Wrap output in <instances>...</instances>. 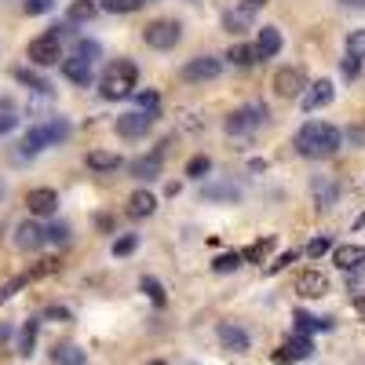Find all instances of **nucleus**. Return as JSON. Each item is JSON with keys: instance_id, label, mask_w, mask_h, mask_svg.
I'll return each mask as SVG.
<instances>
[{"instance_id": "c03bdc74", "label": "nucleus", "mask_w": 365, "mask_h": 365, "mask_svg": "<svg viewBox=\"0 0 365 365\" xmlns=\"http://www.w3.org/2000/svg\"><path fill=\"white\" fill-rule=\"evenodd\" d=\"M267 4H271V0H241V4H237V11H241V15H248V19H252V15H256L260 8H267Z\"/></svg>"}, {"instance_id": "4468645a", "label": "nucleus", "mask_w": 365, "mask_h": 365, "mask_svg": "<svg viewBox=\"0 0 365 365\" xmlns=\"http://www.w3.org/2000/svg\"><path fill=\"white\" fill-rule=\"evenodd\" d=\"M296 292L304 296V299H322L329 292V278L322 271H304L296 278Z\"/></svg>"}, {"instance_id": "864d4df0", "label": "nucleus", "mask_w": 365, "mask_h": 365, "mask_svg": "<svg viewBox=\"0 0 365 365\" xmlns=\"http://www.w3.org/2000/svg\"><path fill=\"white\" fill-rule=\"evenodd\" d=\"M358 311L365 314V296H358Z\"/></svg>"}, {"instance_id": "f03ea898", "label": "nucleus", "mask_w": 365, "mask_h": 365, "mask_svg": "<svg viewBox=\"0 0 365 365\" xmlns=\"http://www.w3.org/2000/svg\"><path fill=\"white\" fill-rule=\"evenodd\" d=\"M135 81H139V70H135V62L132 59H117V62H110V66L103 70L99 77V95L103 99H128V95H135Z\"/></svg>"}, {"instance_id": "f8f14e48", "label": "nucleus", "mask_w": 365, "mask_h": 365, "mask_svg": "<svg viewBox=\"0 0 365 365\" xmlns=\"http://www.w3.org/2000/svg\"><path fill=\"white\" fill-rule=\"evenodd\" d=\"M216 336H219V343L227 347V351H234V355H245L248 347H252V340H248V332L237 325V322H219V329H216Z\"/></svg>"}, {"instance_id": "3c124183", "label": "nucleus", "mask_w": 365, "mask_h": 365, "mask_svg": "<svg viewBox=\"0 0 365 365\" xmlns=\"http://www.w3.org/2000/svg\"><path fill=\"white\" fill-rule=\"evenodd\" d=\"M340 4H347V8H365V0H340Z\"/></svg>"}, {"instance_id": "c85d7f7f", "label": "nucleus", "mask_w": 365, "mask_h": 365, "mask_svg": "<svg viewBox=\"0 0 365 365\" xmlns=\"http://www.w3.org/2000/svg\"><path fill=\"white\" fill-rule=\"evenodd\" d=\"M15 81H22L29 91H40V95H52V84L44 81V77H37L33 70H15Z\"/></svg>"}, {"instance_id": "5701e85b", "label": "nucleus", "mask_w": 365, "mask_h": 365, "mask_svg": "<svg viewBox=\"0 0 365 365\" xmlns=\"http://www.w3.org/2000/svg\"><path fill=\"white\" fill-rule=\"evenodd\" d=\"M52 362H55V365H84L88 355H84L77 343H55V347H52Z\"/></svg>"}, {"instance_id": "7c9ffc66", "label": "nucleus", "mask_w": 365, "mask_h": 365, "mask_svg": "<svg viewBox=\"0 0 365 365\" xmlns=\"http://www.w3.org/2000/svg\"><path fill=\"white\" fill-rule=\"evenodd\" d=\"M245 260H241V252H223V256H216L212 260V271L216 274H230V271H237Z\"/></svg>"}, {"instance_id": "8fccbe9b", "label": "nucleus", "mask_w": 365, "mask_h": 365, "mask_svg": "<svg viewBox=\"0 0 365 365\" xmlns=\"http://www.w3.org/2000/svg\"><path fill=\"white\" fill-rule=\"evenodd\" d=\"M4 340H11V325H0V343Z\"/></svg>"}, {"instance_id": "09e8293b", "label": "nucleus", "mask_w": 365, "mask_h": 365, "mask_svg": "<svg viewBox=\"0 0 365 365\" xmlns=\"http://www.w3.org/2000/svg\"><path fill=\"white\" fill-rule=\"evenodd\" d=\"M11 128H15V117H0V135L11 132Z\"/></svg>"}, {"instance_id": "9d476101", "label": "nucleus", "mask_w": 365, "mask_h": 365, "mask_svg": "<svg viewBox=\"0 0 365 365\" xmlns=\"http://www.w3.org/2000/svg\"><path fill=\"white\" fill-rule=\"evenodd\" d=\"M332 99H336V88H332V81H314L307 84V91L299 95V106H304V114H314V110H325Z\"/></svg>"}, {"instance_id": "a878e982", "label": "nucleus", "mask_w": 365, "mask_h": 365, "mask_svg": "<svg viewBox=\"0 0 365 365\" xmlns=\"http://www.w3.org/2000/svg\"><path fill=\"white\" fill-rule=\"evenodd\" d=\"M37 332H40V318H29V322L22 325V332H19V355H22V358L33 355V347H37Z\"/></svg>"}, {"instance_id": "de8ad7c7", "label": "nucleus", "mask_w": 365, "mask_h": 365, "mask_svg": "<svg viewBox=\"0 0 365 365\" xmlns=\"http://www.w3.org/2000/svg\"><path fill=\"white\" fill-rule=\"evenodd\" d=\"M340 70H343L347 81H351V77H358V73H362V62H358V59H343V66H340Z\"/></svg>"}, {"instance_id": "2eb2a0df", "label": "nucleus", "mask_w": 365, "mask_h": 365, "mask_svg": "<svg viewBox=\"0 0 365 365\" xmlns=\"http://www.w3.org/2000/svg\"><path fill=\"white\" fill-rule=\"evenodd\" d=\"M332 263L340 267V271L355 274V271H365V245H340L332 252Z\"/></svg>"}, {"instance_id": "a18cd8bd", "label": "nucleus", "mask_w": 365, "mask_h": 365, "mask_svg": "<svg viewBox=\"0 0 365 365\" xmlns=\"http://www.w3.org/2000/svg\"><path fill=\"white\" fill-rule=\"evenodd\" d=\"M44 318H52V322H70L73 314H70V307H47Z\"/></svg>"}, {"instance_id": "a19ab883", "label": "nucleus", "mask_w": 365, "mask_h": 365, "mask_svg": "<svg viewBox=\"0 0 365 365\" xmlns=\"http://www.w3.org/2000/svg\"><path fill=\"white\" fill-rule=\"evenodd\" d=\"M77 55H81L84 62H95L99 59V44L95 40H77Z\"/></svg>"}, {"instance_id": "ea45409f", "label": "nucleus", "mask_w": 365, "mask_h": 365, "mask_svg": "<svg viewBox=\"0 0 365 365\" xmlns=\"http://www.w3.org/2000/svg\"><path fill=\"white\" fill-rule=\"evenodd\" d=\"M26 281H29V278L22 274V278H11V281H4V285H0V304H8V299H11L15 292H19V289H22Z\"/></svg>"}, {"instance_id": "cd10ccee", "label": "nucleus", "mask_w": 365, "mask_h": 365, "mask_svg": "<svg viewBox=\"0 0 365 365\" xmlns=\"http://www.w3.org/2000/svg\"><path fill=\"white\" fill-rule=\"evenodd\" d=\"M223 59L230 62V66H241V70H245V66H252V62H256V52H252L248 44H234Z\"/></svg>"}, {"instance_id": "1a4fd4ad", "label": "nucleus", "mask_w": 365, "mask_h": 365, "mask_svg": "<svg viewBox=\"0 0 365 365\" xmlns=\"http://www.w3.org/2000/svg\"><path fill=\"white\" fill-rule=\"evenodd\" d=\"M154 110H132V114H121L117 117V135L124 139H139V135H147L154 128Z\"/></svg>"}, {"instance_id": "c756f323", "label": "nucleus", "mask_w": 365, "mask_h": 365, "mask_svg": "<svg viewBox=\"0 0 365 365\" xmlns=\"http://www.w3.org/2000/svg\"><path fill=\"white\" fill-rule=\"evenodd\" d=\"M139 289L150 296V304H154V307H165V304H168V296H165V285L157 281V278H142V281H139Z\"/></svg>"}, {"instance_id": "bb28decb", "label": "nucleus", "mask_w": 365, "mask_h": 365, "mask_svg": "<svg viewBox=\"0 0 365 365\" xmlns=\"http://www.w3.org/2000/svg\"><path fill=\"white\" fill-rule=\"evenodd\" d=\"M99 15V4L95 0H73L70 4V22H91Z\"/></svg>"}, {"instance_id": "6ab92c4d", "label": "nucleus", "mask_w": 365, "mask_h": 365, "mask_svg": "<svg viewBox=\"0 0 365 365\" xmlns=\"http://www.w3.org/2000/svg\"><path fill=\"white\" fill-rule=\"evenodd\" d=\"M292 329H296V336L329 332V329H332V318H314V314H307V311H296V314H292Z\"/></svg>"}, {"instance_id": "b1692460", "label": "nucleus", "mask_w": 365, "mask_h": 365, "mask_svg": "<svg viewBox=\"0 0 365 365\" xmlns=\"http://www.w3.org/2000/svg\"><path fill=\"white\" fill-rule=\"evenodd\" d=\"M311 190H314V201H318V209H332V204L340 201V186L332 183V179H314Z\"/></svg>"}, {"instance_id": "4c0bfd02", "label": "nucleus", "mask_w": 365, "mask_h": 365, "mask_svg": "<svg viewBox=\"0 0 365 365\" xmlns=\"http://www.w3.org/2000/svg\"><path fill=\"white\" fill-rule=\"evenodd\" d=\"M329 248H332V237H329V234H322V237H311V245H307V256H311V260H322Z\"/></svg>"}, {"instance_id": "79ce46f5", "label": "nucleus", "mask_w": 365, "mask_h": 365, "mask_svg": "<svg viewBox=\"0 0 365 365\" xmlns=\"http://www.w3.org/2000/svg\"><path fill=\"white\" fill-rule=\"evenodd\" d=\"M289 263H296V252H281V256H278L271 267H267V274H278V271H285Z\"/></svg>"}, {"instance_id": "dca6fc26", "label": "nucleus", "mask_w": 365, "mask_h": 365, "mask_svg": "<svg viewBox=\"0 0 365 365\" xmlns=\"http://www.w3.org/2000/svg\"><path fill=\"white\" fill-rule=\"evenodd\" d=\"M44 241H47V234H44L40 223H33V219H22V223L15 227V245H19V248L33 252V248H40Z\"/></svg>"}, {"instance_id": "20e7f679", "label": "nucleus", "mask_w": 365, "mask_h": 365, "mask_svg": "<svg viewBox=\"0 0 365 365\" xmlns=\"http://www.w3.org/2000/svg\"><path fill=\"white\" fill-rule=\"evenodd\" d=\"M267 117H271V110H267L263 103L241 106V110H234V114L223 121V132H227V135H245V132H252V128H260Z\"/></svg>"}, {"instance_id": "9b49d317", "label": "nucleus", "mask_w": 365, "mask_h": 365, "mask_svg": "<svg viewBox=\"0 0 365 365\" xmlns=\"http://www.w3.org/2000/svg\"><path fill=\"white\" fill-rule=\"evenodd\" d=\"M314 355V343H311V336H289L278 351H274V362L278 365H292V362H307Z\"/></svg>"}, {"instance_id": "412c9836", "label": "nucleus", "mask_w": 365, "mask_h": 365, "mask_svg": "<svg viewBox=\"0 0 365 365\" xmlns=\"http://www.w3.org/2000/svg\"><path fill=\"white\" fill-rule=\"evenodd\" d=\"M84 165H88L91 172H117L124 161H121V154H114V150H91V154L84 157Z\"/></svg>"}, {"instance_id": "72a5a7b5", "label": "nucleus", "mask_w": 365, "mask_h": 365, "mask_svg": "<svg viewBox=\"0 0 365 365\" xmlns=\"http://www.w3.org/2000/svg\"><path fill=\"white\" fill-rule=\"evenodd\" d=\"M274 248V237H263V241H256V245H248L245 252H241V260H248V263H260V260H267V252Z\"/></svg>"}, {"instance_id": "aec40b11", "label": "nucleus", "mask_w": 365, "mask_h": 365, "mask_svg": "<svg viewBox=\"0 0 365 365\" xmlns=\"http://www.w3.org/2000/svg\"><path fill=\"white\" fill-rule=\"evenodd\" d=\"M157 212V198L150 194V190H135V194L128 198V216L132 219H147Z\"/></svg>"}, {"instance_id": "ddd939ff", "label": "nucleus", "mask_w": 365, "mask_h": 365, "mask_svg": "<svg viewBox=\"0 0 365 365\" xmlns=\"http://www.w3.org/2000/svg\"><path fill=\"white\" fill-rule=\"evenodd\" d=\"M26 204H29V216H55L59 212V194L52 186H37L26 194Z\"/></svg>"}, {"instance_id": "c9c22d12", "label": "nucleus", "mask_w": 365, "mask_h": 365, "mask_svg": "<svg viewBox=\"0 0 365 365\" xmlns=\"http://www.w3.org/2000/svg\"><path fill=\"white\" fill-rule=\"evenodd\" d=\"M135 248H139V234H121L114 241V256H132Z\"/></svg>"}, {"instance_id": "f704fd0d", "label": "nucleus", "mask_w": 365, "mask_h": 365, "mask_svg": "<svg viewBox=\"0 0 365 365\" xmlns=\"http://www.w3.org/2000/svg\"><path fill=\"white\" fill-rule=\"evenodd\" d=\"M223 29H227V33H245V29H248V15H241V11H227L223 15Z\"/></svg>"}, {"instance_id": "58836bf2", "label": "nucleus", "mask_w": 365, "mask_h": 365, "mask_svg": "<svg viewBox=\"0 0 365 365\" xmlns=\"http://www.w3.org/2000/svg\"><path fill=\"white\" fill-rule=\"evenodd\" d=\"M44 234H47V241H55V245H66V241H70V227H66V223L44 227Z\"/></svg>"}, {"instance_id": "a211bd4d", "label": "nucleus", "mask_w": 365, "mask_h": 365, "mask_svg": "<svg viewBox=\"0 0 365 365\" xmlns=\"http://www.w3.org/2000/svg\"><path fill=\"white\" fill-rule=\"evenodd\" d=\"M252 52H256V59H274V55L281 52V29H278V26H263Z\"/></svg>"}, {"instance_id": "37998d69", "label": "nucleus", "mask_w": 365, "mask_h": 365, "mask_svg": "<svg viewBox=\"0 0 365 365\" xmlns=\"http://www.w3.org/2000/svg\"><path fill=\"white\" fill-rule=\"evenodd\" d=\"M52 4H55V0H26V15H44V11H52Z\"/></svg>"}, {"instance_id": "39448f33", "label": "nucleus", "mask_w": 365, "mask_h": 365, "mask_svg": "<svg viewBox=\"0 0 365 365\" xmlns=\"http://www.w3.org/2000/svg\"><path fill=\"white\" fill-rule=\"evenodd\" d=\"M142 40H147L150 47H157V52H168V47H176L183 40V26L176 19H157V22H150L147 29H142Z\"/></svg>"}, {"instance_id": "473e14b6", "label": "nucleus", "mask_w": 365, "mask_h": 365, "mask_svg": "<svg viewBox=\"0 0 365 365\" xmlns=\"http://www.w3.org/2000/svg\"><path fill=\"white\" fill-rule=\"evenodd\" d=\"M347 59H365V29H351L347 33Z\"/></svg>"}, {"instance_id": "0eeeda50", "label": "nucleus", "mask_w": 365, "mask_h": 365, "mask_svg": "<svg viewBox=\"0 0 365 365\" xmlns=\"http://www.w3.org/2000/svg\"><path fill=\"white\" fill-rule=\"evenodd\" d=\"M223 73V59H216V55H194L183 66V81L190 84H198V81H216V77Z\"/></svg>"}, {"instance_id": "f257e3e1", "label": "nucleus", "mask_w": 365, "mask_h": 365, "mask_svg": "<svg viewBox=\"0 0 365 365\" xmlns=\"http://www.w3.org/2000/svg\"><path fill=\"white\" fill-rule=\"evenodd\" d=\"M340 128L336 124H325V121H307L304 128L296 132L292 147L299 157H307V161H322V157H332L340 150Z\"/></svg>"}, {"instance_id": "e433bc0d", "label": "nucleus", "mask_w": 365, "mask_h": 365, "mask_svg": "<svg viewBox=\"0 0 365 365\" xmlns=\"http://www.w3.org/2000/svg\"><path fill=\"white\" fill-rule=\"evenodd\" d=\"M139 4H142V0H103V11H110V15H128Z\"/></svg>"}, {"instance_id": "f3484780", "label": "nucleus", "mask_w": 365, "mask_h": 365, "mask_svg": "<svg viewBox=\"0 0 365 365\" xmlns=\"http://www.w3.org/2000/svg\"><path fill=\"white\" fill-rule=\"evenodd\" d=\"M62 77H66L70 84H81V88H88V84H91V62H84L81 55L62 59Z\"/></svg>"}, {"instance_id": "7ed1b4c3", "label": "nucleus", "mask_w": 365, "mask_h": 365, "mask_svg": "<svg viewBox=\"0 0 365 365\" xmlns=\"http://www.w3.org/2000/svg\"><path fill=\"white\" fill-rule=\"evenodd\" d=\"M66 135H70V124L62 121V117H52L47 124H37V128H29V132L22 135V154L33 157V154H40L44 147H52V142H62Z\"/></svg>"}, {"instance_id": "5fc2aeb1", "label": "nucleus", "mask_w": 365, "mask_h": 365, "mask_svg": "<svg viewBox=\"0 0 365 365\" xmlns=\"http://www.w3.org/2000/svg\"><path fill=\"white\" fill-rule=\"evenodd\" d=\"M150 365H165V362H150Z\"/></svg>"}, {"instance_id": "2f4dec72", "label": "nucleus", "mask_w": 365, "mask_h": 365, "mask_svg": "<svg viewBox=\"0 0 365 365\" xmlns=\"http://www.w3.org/2000/svg\"><path fill=\"white\" fill-rule=\"evenodd\" d=\"M209 172H212V157L209 154H198V157L186 161V176L190 179H201V176H209Z\"/></svg>"}, {"instance_id": "393cba45", "label": "nucleus", "mask_w": 365, "mask_h": 365, "mask_svg": "<svg viewBox=\"0 0 365 365\" xmlns=\"http://www.w3.org/2000/svg\"><path fill=\"white\" fill-rule=\"evenodd\" d=\"M201 198L204 201H241V190H237L234 183H212V186H204L201 190Z\"/></svg>"}, {"instance_id": "6e6552de", "label": "nucleus", "mask_w": 365, "mask_h": 365, "mask_svg": "<svg viewBox=\"0 0 365 365\" xmlns=\"http://www.w3.org/2000/svg\"><path fill=\"white\" fill-rule=\"evenodd\" d=\"M274 91L281 95V99H296V95L307 91V73L299 66H281L274 73Z\"/></svg>"}, {"instance_id": "603ef678", "label": "nucleus", "mask_w": 365, "mask_h": 365, "mask_svg": "<svg viewBox=\"0 0 365 365\" xmlns=\"http://www.w3.org/2000/svg\"><path fill=\"white\" fill-rule=\"evenodd\" d=\"M351 142H365V128L362 132H351Z\"/></svg>"}, {"instance_id": "49530a36", "label": "nucleus", "mask_w": 365, "mask_h": 365, "mask_svg": "<svg viewBox=\"0 0 365 365\" xmlns=\"http://www.w3.org/2000/svg\"><path fill=\"white\" fill-rule=\"evenodd\" d=\"M135 103H139L142 110H154V106H157V91H135Z\"/></svg>"}, {"instance_id": "4be33fe9", "label": "nucleus", "mask_w": 365, "mask_h": 365, "mask_svg": "<svg viewBox=\"0 0 365 365\" xmlns=\"http://www.w3.org/2000/svg\"><path fill=\"white\" fill-rule=\"evenodd\" d=\"M161 157H165V154L154 150L150 157H139V161H132L128 172H132L135 179H147V183H150V179H157V172H161Z\"/></svg>"}, {"instance_id": "423d86ee", "label": "nucleus", "mask_w": 365, "mask_h": 365, "mask_svg": "<svg viewBox=\"0 0 365 365\" xmlns=\"http://www.w3.org/2000/svg\"><path fill=\"white\" fill-rule=\"evenodd\" d=\"M26 59L33 62V66H55V62L62 59V44H59V37H52V33L33 37V40H29V47H26Z\"/></svg>"}]
</instances>
